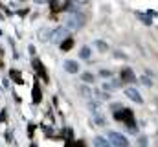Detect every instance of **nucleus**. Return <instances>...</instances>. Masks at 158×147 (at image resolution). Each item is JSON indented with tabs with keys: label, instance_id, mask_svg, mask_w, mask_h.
<instances>
[{
	"label": "nucleus",
	"instance_id": "1",
	"mask_svg": "<svg viewBox=\"0 0 158 147\" xmlns=\"http://www.w3.org/2000/svg\"><path fill=\"white\" fill-rule=\"evenodd\" d=\"M83 24H85L83 13H72V15H68V19H66V28H70V30H77Z\"/></svg>",
	"mask_w": 158,
	"mask_h": 147
},
{
	"label": "nucleus",
	"instance_id": "2",
	"mask_svg": "<svg viewBox=\"0 0 158 147\" xmlns=\"http://www.w3.org/2000/svg\"><path fill=\"white\" fill-rule=\"evenodd\" d=\"M107 140H109V142H110V144H112L114 147H129V140H127L123 134L116 132V131H110Z\"/></svg>",
	"mask_w": 158,
	"mask_h": 147
},
{
	"label": "nucleus",
	"instance_id": "3",
	"mask_svg": "<svg viewBox=\"0 0 158 147\" xmlns=\"http://www.w3.org/2000/svg\"><path fill=\"white\" fill-rule=\"evenodd\" d=\"M114 120H116V121H127L131 127L134 125L132 112H131L129 109H119V110H116V112H114Z\"/></svg>",
	"mask_w": 158,
	"mask_h": 147
},
{
	"label": "nucleus",
	"instance_id": "4",
	"mask_svg": "<svg viewBox=\"0 0 158 147\" xmlns=\"http://www.w3.org/2000/svg\"><path fill=\"white\" fill-rule=\"evenodd\" d=\"M125 96L131 98L134 103H143V98H142L140 92H138L136 88H132V86H127V88H125Z\"/></svg>",
	"mask_w": 158,
	"mask_h": 147
},
{
	"label": "nucleus",
	"instance_id": "5",
	"mask_svg": "<svg viewBox=\"0 0 158 147\" xmlns=\"http://www.w3.org/2000/svg\"><path fill=\"white\" fill-rule=\"evenodd\" d=\"M64 70L68 74H77L79 72V65L76 61H64Z\"/></svg>",
	"mask_w": 158,
	"mask_h": 147
},
{
	"label": "nucleus",
	"instance_id": "6",
	"mask_svg": "<svg viewBox=\"0 0 158 147\" xmlns=\"http://www.w3.org/2000/svg\"><path fill=\"white\" fill-rule=\"evenodd\" d=\"M121 79L127 81V83H132L136 77H134V72H132L131 68H123V70H121Z\"/></svg>",
	"mask_w": 158,
	"mask_h": 147
},
{
	"label": "nucleus",
	"instance_id": "7",
	"mask_svg": "<svg viewBox=\"0 0 158 147\" xmlns=\"http://www.w3.org/2000/svg\"><path fill=\"white\" fill-rule=\"evenodd\" d=\"M94 147H112V144L103 136H96L94 138Z\"/></svg>",
	"mask_w": 158,
	"mask_h": 147
},
{
	"label": "nucleus",
	"instance_id": "8",
	"mask_svg": "<svg viewBox=\"0 0 158 147\" xmlns=\"http://www.w3.org/2000/svg\"><path fill=\"white\" fill-rule=\"evenodd\" d=\"M79 57H81V59H85V61H88V59H90V48H88V46L81 48V52H79Z\"/></svg>",
	"mask_w": 158,
	"mask_h": 147
},
{
	"label": "nucleus",
	"instance_id": "9",
	"mask_svg": "<svg viewBox=\"0 0 158 147\" xmlns=\"http://www.w3.org/2000/svg\"><path fill=\"white\" fill-rule=\"evenodd\" d=\"M53 35H55V40H61L63 37L66 35V30H64V28H59V30L53 32Z\"/></svg>",
	"mask_w": 158,
	"mask_h": 147
},
{
	"label": "nucleus",
	"instance_id": "10",
	"mask_svg": "<svg viewBox=\"0 0 158 147\" xmlns=\"http://www.w3.org/2000/svg\"><path fill=\"white\" fill-rule=\"evenodd\" d=\"M96 48H98L99 52H107V50H109V46H107L105 40H96Z\"/></svg>",
	"mask_w": 158,
	"mask_h": 147
},
{
	"label": "nucleus",
	"instance_id": "11",
	"mask_svg": "<svg viewBox=\"0 0 158 147\" xmlns=\"http://www.w3.org/2000/svg\"><path fill=\"white\" fill-rule=\"evenodd\" d=\"M147 144H149L147 136H140V138H138V147H147Z\"/></svg>",
	"mask_w": 158,
	"mask_h": 147
},
{
	"label": "nucleus",
	"instance_id": "12",
	"mask_svg": "<svg viewBox=\"0 0 158 147\" xmlns=\"http://www.w3.org/2000/svg\"><path fill=\"white\" fill-rule=\"evenodd\" d=\"M72 44H74V42H72L70 39H66V40L61 44V50H70V48H72Z\"/></svg>",
	"mask_w": 158,
	"mask_h": 147
},
{
	"label": "nucleus",
	"instance_id": "13",
	"mask_svg": "<svg viewBox=\"0 0 158 147\" xmlns=\"http://www.w3.org/2000/svg\"><path fill=\"white\" fill-rule=\"evenodd\" d=\"M136 17H138V19H142L145 24H151V19H149V17H145V13H136Z\"/></svg>",
	"mask_w": 158,
	"mask_h": 147
},
{
	"label": "nucleus",
	"instance_id": "14",
	"mask_svg": "<svg viewBox=\"0 0 158 147\" xmlns=\"http://www.w3.org/2000/svg\"><path fill=\"white\" fill-rule=\"evenodd\" d=\"M83 81H86V83H92V81H94V75H92L90 72L83 74Z\"/></svg>",
	"mask_w": 158,
	"mask_h": 147
},
{
	"label": "nucleus",
	"instance_id": "15",
	"mask_svg": "<svg viewBox=\"0 0 158 147\" xmlns=\"http://www.w3.org/2000/svg\"><path fill=\"white\" fill-rule=\"evenodd\" d=\"M33 99H35V103H39V99H40V92H39V86H35V90H33Z\"/></svg>",
	"mask_w": 158,
	"mask_h": 147
},
{
	"label": "nucleus",
	"instance_id": "16",
	"mask_svg": "<svg viewBox=\"0 0 158 147\" xmlns=\"http://www.w3.org/2000/svg\"><path fill=\"white\" fill-rule=\"evenodd\" d=\"M81 94L90 98V94H92V92H90V88H88V86H81Z\"/></svg>",
	"mask_w": 158,
	"mask_h": 147
},
{
	"label": "nucleus",
	"instance_id": "17",
	"mask_svg": "<svg viewBox=\"0 0 158 147\" xmlns=\"http://www.w3.org/2000/svg\"><path fill=\"white\" fill-rule=\"evenodd\" d=\"M99 75H101V77H105V79H109V77H112V72H109V70H101Z\"/></svg>",
	"mask_w": 158,
	"mask_h": 147
},
{
	"label": "nucleus",
	"instance_id": "18",
	"mask_svg": "<svg viewBox=\"0 0 158 147\" xmlns=\"http://www.w3.org/2000/svg\"><path fill=\"white\" fill-rule=\"evenodd\" d=\"M11 77H13V79H17L19 83L22 81V79H20V75H19V72H15V70H11Z\"/></svg>",
	"mask_w": 158,
	"mask_h": 147
},
{
	"label": "nucleus",
	"instance_id": "19",
	"mask_svg": "<svg viewBox=\"0 0 158 147\" xmlns=\"http://www.w3.org/2000/svg\"><path fill=\"white\" fill-rule=\"evenodd\" d=\"M96 123H99V125H103V123H105V120H103L101 116H96Z\"/></svg>",
	"mask_w": 158,
	"mask_h": 147
},
{
	"label": "nucleus",
	"instance_id": "20",
	"mask_svg": "<svg viewBox=\"0 0 158 147\" xmlns=\"http://www.w3.org/2000/svg\"><path fill=\"white\" fill-rule=\"evenodd\" d=\"M142 81H143V83H145V85H149V86H151V85H153V83H151V79H147V77H143V79H142Z\"/></svg>",
	"mask_w": 158,
	"mask_h": 147
},
{
	"label": "nucleus",
	"instance_id": "21",
	"mask_svg": "<svg viewBox=\"0 0 158 147\" xmlns=\"http://www.w3.org/2000/svg\"><path fill=\"white\" fill-rule=\"evenodd\" d=\"M35 2H39V4H42V2H44V0H35Z\"/></svg>",
	"mask_w": 158,
	"mask_h": 147
}]
</instances>
